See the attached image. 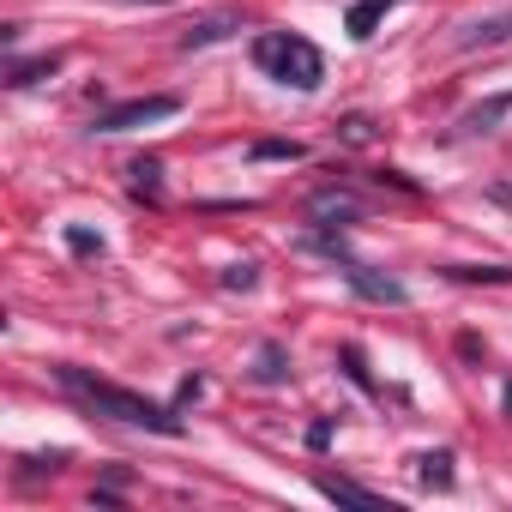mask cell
Instances as JSON below:
<instances>
[{"label":"cell","mask_w":512,"mask_h":512,"mask_svg":"<svg viewBox=\"0 0 512 512\" xmlns=\"http://www.w3.org/2000/svg\"><path fill=\"white\" fill-rule=\"evenodd\" d=\"M61 386H67L73 398H85L97 416L121 422V428H145V434H163V440H175V434H181V416H175L169 404L145 398V392H127V386L97 380V374H85V368H61Z\"/></svg>","instance_id":"1"},{"label":"cell","mask_w":512,"mask_h":512,"mask_svg":"<svg viewBox=\"0 0 512 512\" xmlns=\"http://www.w3.org/2000/svg\"><path fill=\"white\" fill-rule=\"evenodd\" d=\"M253 67H260L266 79L290 85V91H320L326 79V55L296 37V31H266V37H253Z\"/></svg>","instance_id":"2"},{"label":"cell","mask_w":512,"mask_h":512,"mask_svg":"<svg viewBox=\"0 0 512 512\" xmlns=\"http://www.w3.org/2000/svg\"><path fill=\"white\" fill-rule=\"evenodd\" d=\"M175 109H181V97H133V103H115V109H103L91 127H97V133H133V127L169 121Z\"/></svg>","instance_id":"3"},{"label":"cell","mask_w":512,"mask_h":512,"mask_svg":"<svg viewBox=\"0 0 512 512\" xmlns=\"http://www.w3.org/2000/svg\"><path fill=\"white\" fill-rule=\"evenodd\" d=\"M452 43H458V49H500V43H512V7L464 19V25L452 31Z\"/></svg>","instance_id":"4"},{"label":"cell","mask_w":512,"mask_h":512,"mask_svg":"<svg viewBox=\"0 0 512 512\" xmlns=\"http://www.w3.org/2000/svg\"><path fill=\"white\" fill-rule=\"evenodd\" d=\"M344 278H350V290L356 296H368V302H404V284L398 278H380V272H368V266H356V260H344Z\"/></svg>","instance_id":"5"},{"label":"cell","mask_w":512,"mask_h":512,"mask_svg":"<svg viewBox=\"0 0 512 512\" xmlns=\"http://www.w3.org/2000/svg\"><path fill=\"white\" fill-rule=\"evenodd\" d=\"M314 488H320L326 500H338V506H356V512H380V506H386L374 488H362V482H350V476H314Z\"/></svg>","instance_id":"6"},{"label":"cell","mask_w":512,"mask_h":512,"mask_svg":"<svg viewBox=\"0 0 512 512\" xmlns=\"http://www.w3.org/2000/svg\"><path fill=\"white\" fill-rule=\"evenodd\" d=\"M392 7H404V0H356V7L344 13V31H350L356 43H368V37H374V25H380Z\"/></svg>","instance_id":"7"},{"label":"cell","mask_w":512,"mask_h":512,"mask_svg":"<svg viewBox=\"0 0 512 512\" xmlns=\"http://www.w3.org/2000/svg\"><path fill=\"white\" fill-rule=\"evenodd\" d=\"M506 115H512V91H500V97H488V103H476V109H470V115H464L458 127H464V133L476 139V133H494V127H500Z\"/></svg>","instance_id":"8"},{"label":"cell","mask_w":512,"mask_h":512,"mask_svg":"<svg viewBox=\"0 0 512 512\" xmlns=\"http://www.w3.org/2000/svg\"><path fill=\"white\" fill-rule=\"evenodd\" d=\"M229 31H235V19H229V13H217V19H205V25H193V31L181 37V49H211V43H223Z\"/></svg>","instance_id":"9"},{"label":"cell","mask_w":512,"mask_h":512,"mask_svg":"<svg viewBox=\"0 0 512 512\" xmlns=\"http://www.w3.org/2000/svg\"><path fill=\"white\" fill-rule=\"evenodd\" d=\"M416 476H422L428 488H452V452H422V458H416Z\"/></svg>","instance_id":"10"},{"label":"cell","mask_w":512,"mask_h":512,"mask_svg":"<svg viewBox=\"0 0 512 512\" xmlns=\"http://www.w3.org/2000/svg\"><path fill=\"white\" fill-rule=\"evenodd\" d=\"M253 380H266V386L290 380V356H284V344H266V350H260V368H253Z\"/></svg>","instance_id":"11"},{"label":"cell","mask_w":512,"mask_h":512,"mask_svg":"<svg viewBox=\"0 0 512 512\" xmlns=\"http://www.w3.org/2000/svg\"><path fill=\"white\" fill-rule=\"evenodd\" d=\"M55 67H61V55H43V61H13L7 85H37V79H49Z\"/></svg>","instance_id":"12"},{"label":"cell","mask_w":512,"mask_h":512,"mask_svg":"<svg viewBox=\"0 0 512 512\" xmlns=\"http://www.w3.org/2000/svg\"><path fill=\"white\" fill-rule=\"evenodd\" d=\"M127 175H133V193H151V199L163 193V163H157V157H139Z\"/></svg>","instance_id":"13"},{"label":"cell","mask_w":512,"mask_h":512,"mask_svg":"<svg viewBox=\"0 0 512 512\" xmlns=\"http://www.w3.org/2000/svg\"><path fill=\"white\" fill-rule=\"evenodd\" d=\"M67 247L79 253V260H103V235H91V229H79V223L67 229Z\"/></svg>","instance_id":"14"},{"label":"cell","mask_w":512,"mask_h":512,"mask_svg":"<svg viewBox=\"0 0 512 512\" xmlns=\"http://www.w3.org/2000/svg\"><path fill=\"white\" fill-rule=\"evenodd\" d=\"M452 278H488V284H506L512 266H452Z\"/></svg>","instance_id":"15"},{"label":"cell","mask_w":512,"mask_h":512,"mask_svg":"<svg viewBox=\"0 0 512 512\" xmlns=\"http://www.w3.org/2000/svg\"><path fill=\"white\" fill-rule=\"evenodd\" d=\"M253 157H302L296 139H266V145H253Z\"/></svg>","instance_id":"16"},{"label":"cell","mask_w":512,"mask_h":512,"mask_svg":"<svg viewBox=\"0 0 512 512\" xmlns=\"http://www.w3.org/2000/svg\"><path fill=\"white\" fill-rule=\"evenodd\" d=\"M344 139H350V145H368V139H374V121H368V115H350V121H344Z\"/></svg>","instance_id":"17"},{"label":"cell","mask_w":512,"mask_h":512,"mask_svg":"<svg viewBox=\"0 0 512 512\" xmlns=\"http://www.w3.org/2000/svg\"><path fill=\"white\" fill-rule=\"evenodd\" d=\"M223 284H229V290H253V266H229Z\"/></svg>","instance_id":"18"}]
</instances>
